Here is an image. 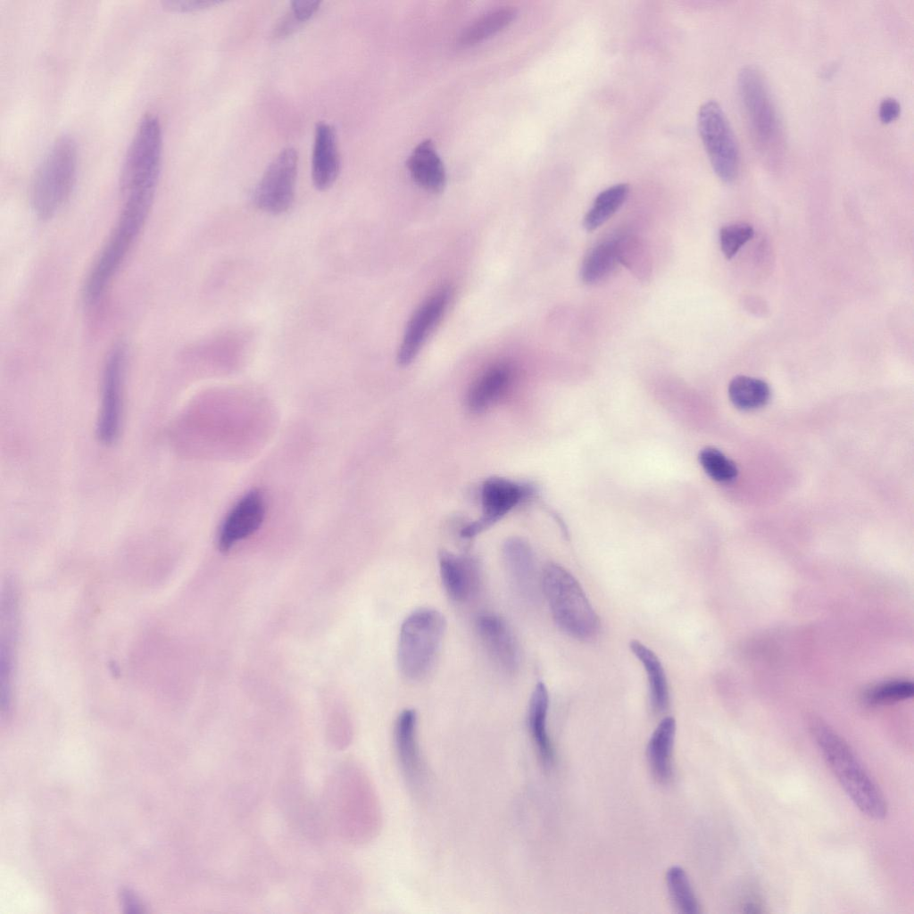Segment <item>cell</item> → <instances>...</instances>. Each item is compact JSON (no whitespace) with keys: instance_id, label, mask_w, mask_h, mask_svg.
Masks as SVG:
<instances>
[{"instance_id":"d6a6232c","label":"cell","mask_w":914,"mask_h":914,"mask_svg":"<svg viewBox=\"0 0 914 914\" xmlns=\"http://www.w3.org/2000/svg\"><path fill=\"white\" fill-rule=\"evenodd\" d=\"M753 235L752 227L747 223L737 222L723 226L719 230V243L725 257L732 259Z\"/></svg>"},{"instance_id":"d4e9b609","label":"cell","mask_w":914,"mask_h":914,"mask_svg":"<svg viewBox=\"0 0 914 914\" xmlns=\"http://www.w3.org/2000/svg\"><path fill=\"white\" fill-rule=\"evenodd\" d=\"M619 263L616 240L602 242L586 255L580 270L581 280L586 285L597 284L607 278Z\"/></svg>"},{"instance_id":"9a60e30c","label":"cell","mask_w":914,"mask_h":914,"mask_svg":"<svg viewBox=\"0 0 914 914\" xmlns=\"http://www.w3.org/2000/svg\"><path fill=\"white\" fill-rule=\"evenodd\" d=\"M476 628L480 641L492 660L503 670L514 672L519 665L518 642L507 624L494 613L479 615Z\"/></svg>"},{"instance_id":"5b68a950","label":"cell","mask_w":914,"mask_h":914,"mask_svg":"<svg viewBox=\"0 0 914 914\" xmlns=\"http://www.w3.org/2000/svg\"><path fill=\"white\" fill-rule=\"evenodd\" d=\"M446 629L444 615L431 608L412 611L402 623L397 646L401 673L420 680L432 669Z\"/></svg>"},{"instance_id":"7402d4cb","label":"cell","mask_w":914,"mask_h":914,"mask_svg":"<svg viewBox=\"0 0 914 914\" xmlns=\"http://www.w3.org/2000/svg\"><path fill=\"white\" fill-rule=\"evenodd\" d=\"M511 378V368L497 364L485 371L471 386L467 405L471 412L480 413L497 401L504 393Z\"/></svg>"},{"instance_id":"e575fe53","label":"cell","mask_w":914,"mask_h":914,"mask_svg":"<svg viewBox=\"0 0 914 914\" xmlns=\"http://www.w3.org/2000/svg\"><path fill=\"white\" fill-rule=\"evenodd\" d=\"M320 4L316 0H295L291 3L293 17L298 22L307 21L318 10Z\"/></svg>"},{"instance_id":"f546056e","label":"cell","mask_w":914,"mask_h":914,"mask_svg":"<svg viewBox=\"0 0 914 914\" xmlns=\"http://www.w3.org/2000/svg\"><path fill=\"white\" fill-rule=\"evenodd\" d=\"M619 263L629 269L639 279L646 280L651 274V262L644 245L634 237L616 240Z\"/></svg>"},{"instance_id":"e0dca14e","label":"cell","mask_w":914,"mask_h":914,"mask_svg":"<svg viewBox=\"0 0 914 914\" xmlns=\"http://www.w3.org/2000/svg\"><path fill=\"white\" fill-rule=\"evenodd\" d=\"M439 571L445 590L458 602L469 599L477 591L479 572L477 561L466 555L442 551L438 556Z\"/></svg>"},{"instance_id":"277c9868","label":"cell","mask_w":914,"mask_h":914,"mask_svg":"<svg viewBox=\"0 0 914 914\" xmlns=\"http://www.w3.org/2000/svg\"><path fill=\"white\" fill-rule=\"evenodd\" d=\"M77 162L74 138L70 135L59 137L38 165L31 182V206L39 219H51L68 200L76 179Z\"/></svg>"},{"instance_id":"ba28073f","label":"cell","mask_w":914,"mask_h":914,"mask_svg":"<svg viewBox=\"0 0 914 914\" xmlns=\"http://www.w3.org/2000/svg\"><path fill=\"white\" fill-rule=\"evenodd\" d=\"M162 151V131L158 117L146 113L140 120L127 150L120 176L123 196L155 194Z\"/></svg>"},{"instance_id":"2e32d148","label":"cell","mask_w":914,"mask_h":914,"mask_svg":"<svg viewBox=\"0 0 914 914\" xmlns=\"http://www.w3.org/2000/svg\"><path fill=\"white\" fill-rule=\"evenodd\" d=\"M503 558L508 578L515 592L524 600L537 597L538 580L535 555L530 545L519 537L507 539L503 546Z\"/></svg>"},{"instance_id":"d6986e66","label":"cell","mask_w":914,"mask_h":914,"mask_svg":"<svg viewBox=\"0 0 914 914\" xmlns=\"http://www.w3.org/2000/svg\"><path fill=\"white\" fill-rule=\"evenodd\" d=\"M395 744L399 763L408 781L419 783L421 761L417 741V714L412 709L403 710L395 724Z\"/></svg>"},{"instance_id":"30bf717a","label":"cell","mask_w":914,"mask_h":914,"mask_svg":"<svg viewBox=\"0 0 914 914\" xmlns=\"http://www.w3.org/2000/svg\"><path fill=\"white\" fill-rule=\"evenodd\" d=\"M298 156L292 147L283 149L269 164L253 193L255 205L278 215L291 207L295 197Z\"/></svg>"},{"instance_id":"9c48e42d","label":"cell","mask_w":914,"mask_h":914,"mask_svg":"<svg viewBox=\"0 0 914 914\" xmlns=\"http://www.w3.org/2000/svg\"><path fill=\"white\" fill-rule=\"evenodd\" d=\"M698 131L716 175L732 182L739 170V150L733 129L720 105L707 101L697 115Z\"/></svg>"},{"instance_id":"44dd1931","label":"cell","mask_w":914,"mask_h":914,"mask_svg":"<svg viewBox=\"0 0 914 914\" xmlns=\"http://www.w3.org/2000/svg\"><path fill=\"white\" fill-rule=\"evenodd\" d=\"M548 708L547 687L543 682H538L529 700L528 724L537 753L544 766L552 765L554 759L553 748L546 727Z\"/></svg>"},{"instance_id":"4316f807","label":"cell","mask_w":914,"mask_h":914,"mask_svg":"<svg viewBox=\"0 0 914 914\" xmlns=\"http://www.w3.org/2000/svg\"><path fill=\"white\" fill-rule=\"evenodd\" d=\"M628 194L629 186L626 183L613 185L599 193L584 217V228L593 231L602 225L622 206Z\"/></svg>"},{"instance_id":"ffe728a7","label":"cell","mask_w":914,"mask_h":914,"mask_svg":"<svg viewBox=\"0 0 914 914\" xmlns=\"http://www.w3.org/2000/svg\"><path fill=\"white\" fill-rule=\"evenodd\" d=\"M407 167L413 180L424 189L439 192L444 188L445 167L431 140H424L413 149Z\"/></svg>"},{"instance_id":"3957f363","label":"cell","mask_w":914,"mask_h":914,"mask_svg":"<svg viewBox=\"0 0 914 914\" xmlns=\"http://www.w3.org/2000/svg\"><path fill=\"white\" fill-rule=\"evenodd\" d=\"M541 589L557 626L567 635L589 640L600 631V619L574 576L557 563H548L541 575Z\"/></svg>"},{"instance_id":"8fae6325","label":"cell","mask_w":914,"mask_h":914,"mask_svg":"<svg viewBox=\"0 0 914 914\" xmlns=\"http://www.w3.org/2000/svg\"><path fill=\"white\" fill-rule=\"evenodd\" d=\"M126 361L123 345H116L106 359L102 383V398L96 424V436L104 445L116 442L122 413V382Z\"/></svg>"},{"instance_id":"52a82bcc","label":"cell","mask_w":914,"mask_h":914,"mask_svg":"<svg viewBox=\"0 0 914 914\" xmlns=\"http://www.w3.org/2000/svg\"><path fill=\"white\" fill-rule=\"evenodd\" d=\"M737 87L757 148L768 158L777 157L783 144L782 127L763 74L754 66H745L739 71Z\"/></svg>"},{"instance_id":"603a6c76","label":"cell","mask_w":914,"mask_h":914,"mask_svg":"<svg viewBox=\"0 0 914 914\" xmlns=\"http://www.w3.org/2000/svg\"><path fill=\"white\" fill-rule=\"evenodd\" d=\"M676 735V720L664 718L652 734L647 745V757L653 776L666 782L672 773L671 756Z\"/></svg>"},{"instance_id":"6da1fadb","label":"cell","mask_w":914,"mask_h":914,"mask_svg":"<svg viewBox=\"0 0 914 914\" xmlns=\"http://www.w3.org/2000/svg\"><path fill=\"white\" fill-rule=\"evenodd\" d=\"M325 806L336 833L350 843L372 836L378 810L372 788L364 773L345 762L332 773L325 792Z\"/></svg>"},{"instance_id":"4dcf8cb0","label":"cell","mask_w":914,"mask_h":914,"mask_svg":"<svg viewBox=\"0 0 914 914\" xmlns=\"http://www.w3.org/2000/svg\"><path fill=\"white\" fill-rule=\"evenodd\" d=\"M698 460L706 474L715 481L727 483L737 477L735 463L717 448H702Z\"/></svg>"},{"instance_id":"83f0119b","label":"cell","mask_w":914,"mask_h":914,"mask_svg":"<svg viewBox=\"0 0 914 914\" xmlns=\"http://www.w3.org/2000/svg\"><path fill=\"white\" fill-rule=\"evenodd\" d=\"M728 395L733 404L738 409L754 410L768 403L770 389L763 380L747 376H737L731 380L728 386Z\"/></svg>"},{"instance_id":"ac0fdd59","label":"cell","mask_w":914,"mask_h":914,"mask_svg":"<svg viewBox=\"0 0 914 914\" xmlns=\"http://www.w3.org/2000/svg\"><path fill=\"white\" fill-rule=\"evenodd\" d=\"M340 170V159L334 128L320 122L315 129V140L312 162L313 185L319 190L329 188Z\"/></svg>"},{"instance_id":"836d02e7","label":"cell","mask_w":914,"mask_h":914,"mask_svg":"<svg viewBox=\"0 0 914 914\" xmlns=\"http://www.w3.org/2000/svg\"><path fill=\"white\" fill-rule=\"evenodd\" d=\"M218 3L206 0H168L162 2V6L175 12H193L208 8Z\"/></svg>"},{"instance_id":"d590c367","label":"cell","mask_w":914,"mask_h":914,"mask_svg":"<svg viewBox=\"0 0 914 914\" xmlns=\"http://www.w3.org/2000/svg\"><path fill=\"white\" fill-rule=\"evenodd\" d=\"M900 104L892 97L885 98L879 104L878 114L884 123H889L900 114Z\"/></svg>"},{"instance_id":"7c38bea8","label":"cell","mask_w":914,"mask_h":914,"mask_svg":"<svg viewBox=\"0 0 914 914\" xmlns=\"http://www.w3.org/2000/svg\"><path fill=\"white\" fill-rule=\"evenodd\" d=\"M534 487L506 478L486 479L481 489L482 515L461 531L464 538H472L490 528L515 506L534 494Z\"/></svg>"},{"instance_id":"5bb4252c","label":"cell","mask_w":914,"mask_h":914,"mask_svg":"<svg viewBox=\"0 0 914 914\" xmlns=\"http://www.w3.org/2000/svg\"><path fill=\"white\" fill-rule=\"evenodd\" d=\"M265 516L262 493L253 489L245 494L226 516L218 536L220 552H228L237 542L253 535L261 527Z\"/></svg>"},{"instance_id":"484cf974","label":"cell","mask_w":914,"mask_h":914,"mask_svg":"<svg viewBox=\"0 0 914 914\" xmlns=\"http://www.w3.org/2000/svg\"><path fill=\"white\" fill-rule=\"evenodd\" d=\"M515 16L516 9L512 6L494 8L466 27L460 34L458 43L471 46L481 42L506 27Z\"/></svg>"},{"instance_id":"7a4b0ae2","label":"cell","mask_w":914,"mask_h":914,"mask_svg":"<svg viewBox=\"0 0 914 914\" xmlns=\"http://www.w3.org/2000/svg\"><path fill=\"white\" fill-rule=\"evenodd\" d=\"M811 735L829 769L854 805L867 817L884 819L887 803L882 792L847 743L820 719L810 724Z\"/></svg>"},{"instance_id":"f1b7e54d","label":"cell","mask_w":914,"mask_h":914,"mask_svg":"<svg viewBox=\"0 0 914 914\" xmlns=\"http://www.w3.org/2000/svg\"><path fill=\"white\" fill-rule=\"evenodd\" d=\"M666 881L670 897L680 912L685 914L700 912L699 903L687 875L681 867L669 868L666 874Z\"/></svg>"},{"instance_id":"8992f818","label":"cell","mask_w":914,"mask_h":914,"mask_svg":"<svg viewBox=\"0 0 914 914\" xmlns=\"http://www.w3.org/2000/svg\"><path fill=\"white\" fill-rule=\"evenodd\" d=\"M150 209L151 205L142 202H123L116 226L85 282L86 304L94 305L101 299L139 235Z\"/></svg>"},{"instance_id":"4fadbf2b","label":"cell","mask_w":914,"mask_h":914,"mask_svg":"<svg viewBox=\"0 0 914 914\" xmlns=\"http://www.w3.org/2000/svg\"><path fill=\"white\" fill-rule=\"evenodd\" d=\"M451 298L449 288L431 295L415 312L409 321L397 353L400 366L409 365L444 315Z\"/></svg>"},{"instance_id":"cb8c5ba5","label":"cell","mask_w":914,"mask_h":914,"mask_svg":"<svg viewBox=\"0 0 914 914\" xmlns=\"http://www.w3.org/2000/svg\"><path fill=\"white\" fill-rule=\"evenodd\" d=\"M629 648L647 673L652 710L655 712L664 711L669 705V693L666 674L660 659L651 649L637 640H631Z\"/></svg>"},{"instance_id":"1f68e13d","label":"cell","mask_w":914,"mask_h":914,"mask_svg":"<svg viewBox=\"0 0 914 914\" xmlns=\"http://www.w3.org/2000/svg\"><path fill=\"white\" fill-rule=\"evenodd\" d=\"M914 686L910 681L895 679L885 681L870 687L865 694V700L871 705L893 703L913 695Z\"/></svg>"}]
</instances>
